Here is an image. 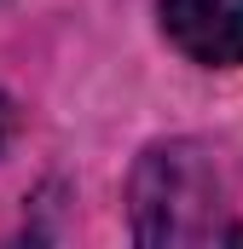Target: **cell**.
Wrapping results in <instances>:
<instances>
[{
	"label": "cell",
	"instance_id": "obj_2",
	"mask_svg": "<svg viewBox=\"0 0 243 249\" xmlns=\"http://www.w3.org/2000/svg\"><path fill=\"white\" fill-rule=\"evenodd\" d=\"M162 29L197 64H243V0H162Z\"/></svg>",
	"mask_w": 243,
	"mask_h": 249
},
{
	"label": "cell",
	"instance_id": "obj_3",
	"mask_svg": "<svg viewBox=\"0 0 243 249\" xmlns=\"http://www.w3.org/2000/svg\"><path fill=\"white\" fill-rule=\"evenodd\" d=\"M12 133H17V105H12V99L0 93V151L12 145Z\"/></svg>",
	"mask_w": 243,
	"mask_h": 249
},
{
	"label": "cell",
	"instance_id": "obj_1",
	"mask_svg": "<svg viewBox=\"0 0 243 249\" xmlns=\"http://www.w3.org/2000/svg\"><path fill=\"white\" fill-rule=\"evenodd\" d=\"M220 186L191 145H162L139 162L133 180V220L145 244H203L214 232Z\"/></svg>",
	"mask_w": 243,
	"mask_h": 249
}]
</instances>
